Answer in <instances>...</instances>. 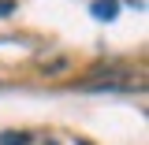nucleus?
<instances>
[{
	"instance_id": "1",
	"label": "nucleus",
	"mask_w": 149,
	"mask_h": 145,
	"mask_svg": "<svg viewBox=\"0 0 149 145\" xmlns=\"http://www.w3.org/2000/svg\"><path fill=\"white\" fill-rule=\"evenodd\" d=\"M78 89H138V74L127 71V67H93L90 74L78 78Z\"/></svg>"
},
{
	"instance_id": "2",
	"label": "nucleus",
	"mask_w": 149,
	"mask_h": 145,
	"mask_svg": "<svg viewBox=\"0 0 149 145\" xmlns=\"http://www.w3.org/2000/svg\"><path fill=\"white\" fill-rule=\"evenodd\" d=\"M0 145H30V134L26 130H4L0 134Z\"/></svg>"
},
{
	"instance_id": "3",
	"label": "nucleus",
	"mask_w": 149,
	"mask_h": 145,
	"mask_svg": "<svg viewBox=\"0 0 149 145\" xmlns=\"http://www.w3.org/2000/svg\"><path fill=\"white\" fill-rule=\"evenodd\" d=\"M93 15L97 19H112L116 15V0H97V4H93Z\"/></svg>"
},
{
	"instance_id": "4",
	"label": "nucleus",
	"mask_w": 149,
	"mask_h": 145,
	"mask_svg": "<svg viewBox=\"0 0 149 145\" xmlns=\"http://www.w3.org/2000/svg\"><path fill=\"white\" fill-rule=\"evenodd\" d=\"M78 145H86V142H78Z\"/></svg>"
}]
</instances>
